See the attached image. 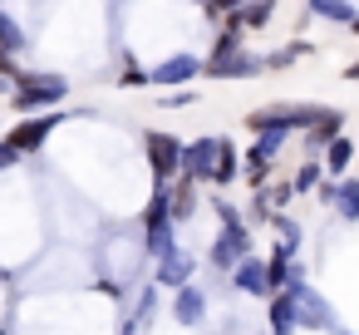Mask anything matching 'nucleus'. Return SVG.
I'll return each instance as SVG.
<instances>
[{"instance_id":"423d86ee","label":"nucleus","mask_w":359,"mask_h":335,"mask_svg":"<svg viewBox=\"0 0 359 335\" xmlns=\"http://www.w3.org/2000/svg\"><path fill=\"white\" fill-rule=\"evenodd\" d=\"M197 74H207V60H197V55H172V60H158L148 70L153 89H187Z\"/></svg>"},{"instance_id":"bb28decb","label":"nucleus","mask_w":359,"mask_h":335,"mask_svg":"<svg viewBox=\"0 0 359 335\" xmlns=\"http://www.w3.org/2000/svg\"><path fill=\"white\" fill-rule=\"evenodd\" d=\"M344 79H349V84H359V60H349V65H344Z\"/></svg>"},{"instance_id":"5701e85b","label":"nucleus","mask_w":359,"mask_h":335,"mask_svg":"<svg viewBox=\"0 0 359 335\" xmlns=\"http://www.w3.org/2000/svg\"><path fill=\"white\" fill-rule=\"evenodd\" d=\"M202 11H207L212 20H231V15L246 11V0H202Z\"/></svg>"},{"instance_id":"0eeeda50","label":"nucleus","mask_w":359,"mask_h":335,"mask_svg":"<svg viewBox=\"0 0 359 335\" xmlns=\"http://www.w3.org/2000/svg\"><path fill=\"white\" fill-rule=\"evenodd\" d=\"M217 148H222V138H192V143H182V173L192 178V183H212V173H217Z\"/></svg>"},{"instance_id":"9d476101","label":"nucleus","mask_w":359,"mask_h":335,"mask_svg":"<svg viewBox=\"0 0 359 335\" xmlns=\"http://www.w3.org/2000/svg\"><path fill=\"white\" fill-rule=\"evenodd\" d=\"M271 301V310H266V325H271V335H290L295 325H300V310H295V291L285 286V291H276V296H266Z\"/></svg>"},{"instance_id":"ddd939ff","label":"nucleus","mask_w":359,"mask_h":335,"mask_svg":"<svg viewBox=\"0 0 359 335\" xmlns=\"http://www.w3.org/2000/svg\"><path fill=\"white\" fill-rule=\"evenodd\" d=\"M172 320H177V325H202V320H207V296H202L197 286H182L177 301H172Z\"/></svg>"},{"instance_id":"aec40b11","label":"nucleus","mask_w":359,"mask_h":335,"mask_svg":"<svg viewBox=\"0 0 359 335\" xmlns=\"http://www.w3.org/2000/svg\"><path fill=\"white\" fill-rule=\"evenodd\" d=\"M334 212L344 222H359V178H339V192H334Z\"/></svg>"},{"instance_id":"2eb2a0df","label":"nucleus","mask_w":359,"mask_h":335,"mask_svg":"<svg viewBox=\"0 0 359 335\" xmlns=\"http://www.w3.org/2000/svg\"><path fill=\"white\" fill-rule=\"evenodd\" d=\"M231 286H236V291H246V296H271V286H266V261L246 256V261L231 271Z\"/></svg>"},{"instance_id":"c756f323","label":"nucleus","mask_w":359,"mask_h":335,"mask_svg":"<svg viewBox=\"0 0 359 335\" xmlns=\"http://www.w3.org/2000/svg\"><path fill=\"white\" fill-rule=\"evenodd\" d=\"M0 11H6V6H0Z\"/></svg>"},{"instance_id":"cd10ccee","label":"nucleus","mask_w":359,"mask_h":335,"mask_svg":"<svg viewBox=\"0 0 359 335\" xmlns=\"http://www.w3.org/2000/svg\"><path fill=\"white\" fill-rule=\"evenodd\" d=\"M349 30H354V40H359V15H354V25H349Z\"/></svg>"},{"instance_id":"a878e982","label":"nucleus","mask_w":359,"mask_h":335,"mask_svg":"<svg viewBox=\"0 0 359 335\" xmlns=\"http://www.w3.org/2000/svg\"><path fill=\"white\" fill-rule=\"evenodd\" d=\"M15 163H20V153H15V148H11L6 138H0V173H11Z\"/></svg>"},{"instance_id":"c85d7f7f","label":"nucleus","mask_w":359,"mask_h":335,"mask_svg":"<svg viewBox=\"0 0 359 335\" xmlns=\"http://www.w3.org/2000/svg\"><path fill=\"white\" fill-rule=\"evenodd\" d=\"M0 291H6V281H0Z\"/></svg>"},{"instance_id":"6ab92c4d","label":"nucleus","mask_w":359,"mask_h":335,"mask_svg":"<svg viewBox=\"0 0 359 335\" xmlns=\"http://www.w3.org/2000/svg\"><path fill=\"white\" fill-rule=\"evenodd\" d=\"M0 50H11V55H25L30 50V35H25V25L11 11H0Z\"/></svg>"},{"instance_id":"20e7f679","label":"nucleus","mask_w":359,"mask_h":335,"mask_svg":"<svg viewBox=\"0 0 359 335\" xmlns=\"http://www.w3.org/2000/svg\"><path fill=\"white\" fill-rule=\"evenodd\" d=\"M207 256H212V266H217V271H226V276H231V271H236V266L251 256V232H246V222H231V227H222Z\"/></svg>"},{"instance_id":"6e6552de","label":"nucleus","mask_w":359,"mask_h":335,"mask_svg":"<svg viewBox=\"0 0 359 335\" xmlns=\"http://www.w3.org/2000/svg\"><path fill=\"white\" fill-rule=\"evenodd\" d=\"M344 133V109H334V104H325V114L305 129V153H325L334 138Z\"/></svg>"},{"instance_id":"f257e3e1","label":"nucleus","mask_w":359,"mask_h":335,"mask_svg":"<svg viewBox=\"0 0 359 335\" xmlns=\"http://www.w3.org/2000/svg\"><path fill=\"white\" fill-rule=\"evenodd\" d=\"M69 99V79L65 74H20L15 79V114H40V109H50V104H65Z\"/></svg>"},{"instance_id":"39448f33","label":"nucleus","mask_w":359,"mask_h":335,"mask_svg":"<svg viewBox=\"0 0 359 335\" xmlns=\"http://www.w3.org/2000/svg\"><path fill=\"white\" fill-rule=\"evenodd\" d=\"M65 124V114H45V119H20L15 129H6V143L20 153V158H35L40 148H45V138L55 133Z\"/></svg>"},{"instance_id":"f8f14e48","label":"nucleus","mask_w":359,"mask_h":335,"mask_svg":"<svg viewBox=\"0 0 359 335\" xmlns=\"http://www.w3.org/2000/svg\"><path fill=\"white\" fill-rule=\"evenodd\" d=\"M192 271H197V256L177 247L172 256H163V261H158V276H153V281H158V286H172V291H182Z\"/></svg>"},{"instance_id":"4468645a","label":"nucleus","mask_w":359,"mask_h":335,"mask_svg":"<svg viewBox=\"0 0 359 335\" xmlns=\"http://www.w3.org/2000/svg\"><path fill=\"white\" fill-rule=\"evenodd\" d=\"M359 158V143L349 138V133H339L330 148H325V173L330 178H349V163Z\"/></svg>"},{"instance_id":"f03ea898","label":"nucleus","mask_w":359,"mask_h":335,"mask_svg":"<svg viewBox=\"0 0 359 335\" xmlns=\"http://www.w3.org/2000/svg\"><path fill=\"white\" fill-rule=\"evenodd\" d=\"M290 291H295V310H300V330H325V335H354L349 325H339V315H334V306L295 271V281H290Z\"/></svg>"},{"instance_id":"4be33fe9","label":"nucleus","mask_w":359,"mask_h":335,"mask_svg":"<svg viewBox=\"0 0 359 335\" xmlns=\"http://www.w3.org/2000/svg\"><path fill=\"white\" fill-rule=\"evenodd\" d=\"M315 45L310 40H295V45H285V50H276V55H266V70H285V65H295V60H305Z\"/></svg>"},{"instance_id":"2f4dec72","label":"nucleus","mask_w":359,"mask_h":335,"mask_svg":"<svg viewBox=\"0 0 359 335\" xmlns=\"http://www.w3.org/2000/svg\"><path fill=\"white\" fill-rule=\"evenodd\" d=\"M0 335H6V330H0Z\"/></svg>"},{"instance_id":"f3484780","label":"nucleus","mask_w":359,"mask_h":335,"mask_svg":"<svg viewBox=\"0 0 359 335\" xmlns=\"http://www.w3.org/2000/svg\"><path fill=\"white\" fill-rule=\"evenodd\" d=\"M325 178H330V173H325V158H310V153H305V163L295 168L290 188H295V197H310V192H320Z\"/></svg>"},{"instance_id":"a211bd4d","label":"nucleus","mask_w":359,"mask_h":335,"mask_svg":"<svg viewBox=\"0 0 359 335\" xmlns=\"http://www.w3.org/2000/svg\"><path fill=\"white\" fill-rule=\"evenodd\" d=\"M305 11L310 15H320V20H330V25H354V0H305Z\"/></svg>"},{"instance_id":"393cba45","label":"nucleus","mask_w":359,"mask_h":335,"mask_svg":"<svg viewBox=\"0 0 359 335\" xmlns=\"http://www.w3.org/2000/svg\"><path fill=\"white\" fill-rule=\"evenodd\" d=\"M163 104H168V109H187V104H197V89H192V84H187V89H168Z\"/></svg>"},{"instance_id":"9b49d317","label":"nucleus","mask_w":359,"mask_h":335,"mask_svg":"<svg viewBox=\"0 0 359 335\" xmlns=\"http://www.w3.org/2000/svg\"><path fill=\"white\" fill-rule=\"evenodd\" d=\"M197 188H202V183H192L187 173L172 178V222H177V227L197 217V207H202V192H197Z\"/></svg>"},{"instance_id":"dca6fc26","label":"nucleus","mask_w":359,"mask_h":335,"mask_svg":"<svg viewBox=\"0 0 359 335\" xmlns=\"http://www.w3.org/2000/svg\"><path fill=\"white\" fill-rule=\"evenodd\" d=\"M241 178V153H236V143L231 138H222V148H217V173H212V188H231Z\"/></svg>"},{"instance_id":"412c9836","label":"nucleus","mask_w":359,"mask_h":335,"mask_svg":"<svg viewBox=\"0 0 359 335\" xmlns=\"http://www.w3.org/2000/svg\"><path fill=\"white\" fill-rule=\"evenodd\" d=\"M271 15H276V0H246V11H241L246 35H251V30H266V25H271Z\"/></svg>"},{"instance_id":"7c9ffc66","label":"nucleus","mask_w":359,"mask_h":335,"mask_svg":"<svg viewBox=\"0 0 359 335\" xmlns=\"http://www.w3.org/2000/svg\"><path fill=\"white\" fill-rule=\"evenodd\" d=\"M0 138H6V133H0Z\"/></svg>"},{"instance_id":"1a4fd4ad","label":"nucleus","mask_w":359,"mask_h":335,"mask_svg":"<svg viewBox=\"0 0 359 335\" xmlns=\"http://www.w3.org/2000/svg\"><path fill=\"white\" fill-rule=\"evenodd\" d=\"M261 70H266V55H251V50H241L231 60H207V74L212 79H251Z\"/></svg>"},{"instance_id":"b1692460","label":"nucleus","mask_w":359,"mask_h":335,"mask_svg":"<svg viewBox=\"0 0 359 335\" xmlns=\"http://www.w3.org/2000/svg\"><path fill=\"white\" fill-rule=\"evenodd\" d=\"M114 84H118V89H148L153 79H148V70H138V65L128 60V65H123V74H118Z\"/></svg>"},{"instance_id":"7ed1b4c3","label":"nucleus","mask_w":359,"mask_h":335,"mask_svg":"<svg viewBox=\"0 0 359 335\" xmlns=\"http://www.w3.org/2000/svg\"><path fill=\"white\" fill-rule=\"evenodd\" d=\"M143 153H148L153 183H172V178L182 173V138H172V133L153 129V133L143 138Z\"/></svg>"}]
</instances>
